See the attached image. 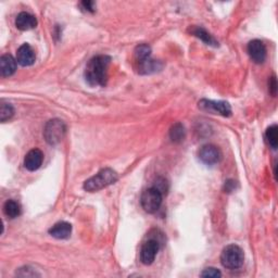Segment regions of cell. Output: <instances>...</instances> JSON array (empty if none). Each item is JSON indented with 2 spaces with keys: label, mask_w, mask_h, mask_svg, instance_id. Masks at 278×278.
Wrapping results in <instances>:
<instances>
[{
  "label": "cell",
  "mask_w": 278,
  "mask_h": 278,
  "mask_svg": "<svg viewBox=\"0 0 278 278\" xmlns=\"http://www.w3.org/2000/svg\"><path fill=\"white\" fill-rule=\"evenodd\" d=\"M110 61V57L101 55L94 57L88 62L85 70V80L90 86H106Z\"/></svg>",
  "instance_id": "6da1fadb"
},
{
  "label": "cell",
  "mask_w": 278,
  "mask_h": 278,
  "mask_svg": "<svg viewBox=\"0 0 278 278\" xmlns=\"http://www.w3.org/2000/svg\"><path fill=\"white\" fill-rule=\"evenodd\" d=\"M117 179L118 176L115 171L109 168L103 169L98 173V174H96L95 176L90 177L86 180L84 184V189L88 192L98 191L106 188V187L112 184H114Z\"/></svg>",
  "instance_id": "7a4b0ae2"
},
{
  "label": "cell",
  "mask_w": 278,
  "mask_h": 278,
  "mask_svg": "<svg viewBox=\"0 0 278 278\" xmlns=\"http://www.w3.org/2000/svg\"><path fill=\"white\" fill-rule=\"evenodd\" d=\"M245 261V254L240 247L236 245H229L225 247L221 253V263L227 269H238L243 266Z\"/></svg>",
  "instance_id": "3957f363"
},
{
  "label": "cell",
  "mask_w": 278,
  "mask_h": 278,
  "mask_svg": "<svg viewBox=\"0 0 278 278\" xmlns=\"http://www.w3.org/2000/svg\"><path fill=\"white\" fill-rule=\"evenodd\" d=\"M66 132L65 124L61 120L54 118L47 122L44 130V137L49 145H57L64 137Z\"/></svg>",
  "instance_id": "277c9868"
},
{
  "label": "cell",
  "mask_w": 278,
  "mask_h": 278,
  "mask_svg": "<svg viewBox=\"0 0 278 278\" xmlns=\"http://www.w3.org/2000/svg\"><path fill=\"white\" fill-rule=\"evenodd\" d=\"M163 200L162 192L155 188V187H150L146 189L141 194L140 204L142 209L147 213H155L160 209Z\"/></svg>",
  "instance_id": "5b68a950"
},
{
  "label": "cell",
  "mask_w": 278,
  "mask_h": 278,
  "mask_svg": "<svg viewBox=\"0 0 278 278\" xmlns=\"http://www.w3.org/2000/svg\"><path fill=\"white\" fill-rule=\"evenodd\" d=\"M160 250V244L155 239H149L142 245L140 251V261L142 264L150 265L155 260L157 252Z\"/></svg>",
  "instance_id": "8992f818"
},
{
  "label": "cell",
  "mask_w": 278,
  "mask_h": 278,
  "mask_svg": "<svg viewBox=\"0 0 278 278\" xmlns=\"http://www.w3.org/2000/svg\"><path fill=\"white\" fill-rule=\"evenodd\" d=\"M199 108L205 111L213 112V113L216 114H221L223 116H229L231 114V108L229 106V103L225 101H213L202 99L199 102Z\"/></svg>",
  "instance_id": "52a82bcc"
},
{
  "label": "cell",
  "mask_w": 278,
  "mask_h": 278,
  "mask_svg": "<svg viewBox=\"0 0 278 278\" xmlns=\"http://www.w3.org/2000/svg\"><path fill=\"white\" fill-rule=\"evenodd\" d=\"M199 159L202 163L207 165H214L221 161L222 153L220 149L214 145H205L199 150Z\"/></svg>",
  "instance_id": "ba28073f"
},
{
  "label": "cell",
  "mask_w": 278,
  "mask_h": 278,
  "mask_svg": "<svg viewBox=\"0 0 278 278\" xmlns=\"http://www.w3.org/2000/svg\"><path fill=\"white\" fill-rule=\"evenodd\" d=\"M248 54H249L252 61L261 64L266 59V47L263 42L259 39L251 41L248 44Z\"/></svg>",
  "instance_id": "9c48e42d"
},
{
  "label": "cell",
  "mask_w": 278,
  "mask_h": 278,
  "mask_svg": "<svg viewBox=\"0 0 278 278\" xmlns=\"http://www.w3.org/2000/svg\"><path fill=\"white\" fill-rule=\"evenodd\" d=\"M44 154L39 149H32L28 151L24 157V167L27 171L34 172L37 171L43 164Z\"/></svg>",
  "instance_id": "30bf717a"
},
{
  "label": "cell",
  "mask_w": 278,
  "mask_h": 278,
  "mask_svg": "<svg viewBox=\"0 0 278 278\" xmlns=\"http://www.w3.org/2000/svg\"><path fill=\"white\" fill-rule=\"evenodd\" d=\"M35 52L28 44H24L18 49L17 61L22 66H29L35 62Z\"/></svg>",
  "instance_id": "8fae6325"
},
{
  "label": "cell",
  "mask_w": 278,
  "mask_h": 278,
  "mask_svg": "<svg viewBox=\"0 0 278 278\" xmlns=\"http://www.w3.org/2000/svg\"><path fill=\"white\" fill-rule=\"evenodd\" d=\"M17 71V60L11 55H4L0 58V74L3 77H9Z\"/></svg>",
  "instance_id": "7c38bea8"
},
{
  "label": "cell",
  "mask_w": 278,
  "mask_h": 278,
  "mask_svg": "<svg viewBox=\"0 0 278 278\" xmlns=\"http://www.w3.org/2000/svg\"><path fill=\"white\" fill-rule=\"evenodd\" d=\"M37 25V20L28 12H21L16 19V26L20 31H29Z\"/></svg>",
  "instance_id": "4fadbf2b"
},
{
  "label": "cell",
  "mask_w": 278,
  "mask_h": 278,
  "mask_svg": "<svg viewBox=\"0 0 278 278\" xmlns=\"http://www.w3.org/2000/svg\"><path fill=\"white\" fill-rule=\"evenodd\" d=\"M72 232V225L66 222H59L49 229V234L57 239L69 238Z\"/></svg>",
  "instance_id": "5bb4252c"
},
{
  "label": "cell",
  "mask_w": 278,
  "mask_h": 278,
  "mask_svg": "<svg viewBox=\"0 0 278 278\" xmlns=\"http://www.w3.org/2000/svg\"><path fill=\"white\" fill-rule=\"evenodd\" d=\"M4 212L9 219H16L21 215V206L16 200H8L4 206Z\"/></svg>",
  "instance_id": "9a60e30c"
},
{
  "label": "cell",
  "mask_w": 278,
  "mask_h": 278,
  "mask_svg": "<svg viewBox=\"0 0 278 278\" xmlns=\"http://www.w3.org/2000/svg\"><path fill=\"white\" fill-rule=\"evenodd\" d=\"M161 67V63L159 61H155L151 58L146 59L145 61L139 62V73L140 74H151L156 72Z\"/></svg>",
  "instance_id": "2e32d148"
},
{
  "label": "cell",
  "mask_w": 278,
  "mask_h": 278,
  "mask_svg": "<svg viewBox=\"0 0 278 278\" xmlns=\"http://www.w3.org/2000/svg\"><path fill=\"white\" fill-rule=\"evenodd\" d=\"M186 131L183 124L176 123L172 126L170 130V138L173 142H182L185 139Z\"/></svg>",
  "instance_id": "e0dca14e"
},
{
  "label": "cell",
  "mask_w": 278,
  "mask_h": 278,
  "mask_svg": "<svg viewBox=\"0 0 278 278\" xmlns=\"http://www.w3.org/2000/svg\"><path fill=\"white\" fill-rule=\"evenodd\" d=\"M192 34L200 38L202 42H205L207 45H211V46H217L219 43H217L212 35H210L205 28L202 27H194L192 29Z\"/></svg>",
  "instance_id": "ac0fdd59"
},
{
  "label": "cell",
  "mask_w": 278,
  "mask_h": 278,
  "mask_svg": "<svg viewBox=\"0 0 278 278\" xmlns=\"http://www.w3.org/2000/svg\"><path fill=\"white\" fill-rule=\"evenodd\" d=\"M265 138L268 142V145L270 146V148L276 150L277 145H278V129H277V125H272V126L268 127V129L266 130V133H265Z\"/></svg>",
  "instance_id": "d6986e66"
},
{
  "label": "cell",
  "mask_w": 278,
  "mask_h": 278,
  "mask_svg": "<svg viewBox=\"0 0 278 278\" xmlns=\"http://www.w3.org/2000/svg\"><path fill=\"white\" fill-rule=\"evenodd\" d=\"M150 55H151V48L146 44L139 45V46L135 49V58H136L138 63L150 58Z\"/></svg>",
  "instance_id": "ffe728a7"
},
{
  "label": "cell",
  "mask_w": 278,
  "mask_h": 278,
  "mask_svg": "<svg viewBox=\"0 0 278 278\" xmlns=\"http://www.w3.org/2000/svg\"><path fill=\"white\" fill-rule=\"evenodd\" d=\"M14 114V109L11 106L10 103H7L5 101H2V104H0V120L2 122L5 123L10 120Z\"/></svg>",
  "instance_id": "44dd1931"
},
{
  "label": "cell",
  "mask_w": 278,
  "mask_h": 278,
  "mask_svg": "<svg viewBox=\"0 0 278 278\" xmlns=\"http://www.w3.org/2000/svg\"><path fill=\"white\" fill-rule=\"evenodd\" d=\"M222 273L220 272L219 269L215 267H208L206 268L204 272L201 273V277H209V278H217L221 277Z\"/></svg>",
  "instance_id": "7402d4cb"
},
{
  "label": "cell",
  "mask_w": 278,
  "mask_h": 278,
  "mask_svg": "<svg viewBox=\"0 0 278 278\" xmlns=\"http://www.w3.org/2000/svg\"><path fill=\"white\" fill-rule=\"evenodd\" d=\"M268 86H269V93L272 94L273 96H276V93H277V81H276L275 75H274L273 77L269 78Z\"/></svg>",
  "instance_id": "603a6c76"
},
{
  "label": "cell",
  "mask_w": 278,
  "mask_h": 278,
  "mask_svg": "<svg viewBox=\"0 0 278 278\" xmlns=\"http://www.w3.org/2000/svg\"><path fill=\"white\" fill-rule=\"evenodd\" d=\"M82 6L84 7V9L90 12L95 11V3L94 2H84L82 3Z\"/></svg>",
  "instance_id": "cb8c5ba5"
}]
</instances>
